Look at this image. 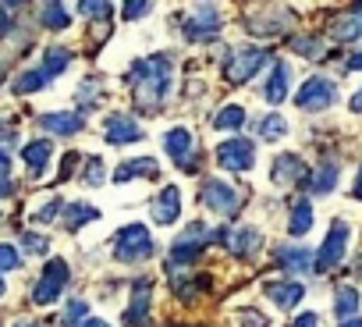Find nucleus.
<instances>
[{
    "label": "nucleus",
    "instance_id": "obj_1",
    "mask_svg": "<svg viewBox=\"0 0 362 327\" xmlns=\"http://www.w3.org/2000/svg\"><path fill=\"white\" fill-rule=\"evenodd\" d=\"M170 71H174V61L167 54H153V57H146L135 68L132 79H135V100H139V107H149V110L160 107V100H163V93L170 86Z\"/></svg>",
    "mask_w": 362,
    "mask_h": 327
},
{
    "label": "nucleus",
    "instance_id": "obj_2",
    "mask_svg": "<svg viewBox=\"0 0 362 327\" xmlns=\"http://www.w3.org/2000/svg\"><path fill=\"white\" fill-rule=\"evenodd\" d=\"M114 256H117L121 263L149 260V256H153V239H149V231H146L142 224H128V228H121L117 239H114Z\"/></svg>",
    "mask_w": 362,
    "mask_h": 327
},
{
    "label": "nucleus",
    "instance_id": "obj_3",
    "mask_svg": "<svg viewBox=\"0 0 362 327\" xmlns=\"http://www.w3.org/2000/svg\"><path fill=\"white\" fill-rule=\"evenodd\" d=\"M270 61V54L263 50V47H245V50H235L231 57H228V64H224V79L228 82H245V79H252L263 64Z\"/></svg>",
    "mask_w": 362,
    "mask_h": 327
},
{
    "label": "nucleus",
    "instance_id": "obj_4",
    "mask_svg": "<svg viewBox=\"0 0 362 327\" xmlns=\"http://www.w3.org/2000/svg\"><path fill=\"white\" fill-rule=\"evenodd\" d=\"M64 288H68V263L64 260H50L43 277H40V285H36V292H33V302L36 306H50V302H57V295Z\"/></svg>",
    "mask_w": 362,
    "mask_h": 327
},
{
    "label": "nucleus",
    "instance_id": "obj_5",
    "mask_svg": "<svg viewBox=\"0 0 362 327\" xmlns=\"http://www.w3.org/2000/svg\"><path fill=\"white\" fill-rule=\"evenodd\" d=\"M199 203H203L206 210L228 217V214H235V207H238V189L228 185V182H221V178H210V182L203 185V193H199Z\"/></svg>",
    "mask_w": 362,
    "mask_h": 327
},
{
    "label": "nucleus",
    "instance_id": "obj_6",
    "mask_svg": "<svg viewBox=\"0 0 362 327\" xmlns=\"http://www.w3.org/2000/svg\"><path fill=\"white\" fill-rule=\"evenodd\" d=\"M344 246H348V224H344V221H334V224H330L327 242H323V246H320V253H316V270L323 274V270L337 267V263H341V256H344Z\"/></svg>",
    "mask_w": 362,
    "mask_h": 327
},
{
    "label": "nucleus",
    "instance_id": "obj_7",
    "mask_svg": "<svg viewBox=\"0 0 362 327\" xmlns=\"http://www.w3.org/2000/svg\"><path fill=\"white\" fill-rule=\"evenodd\" d=\"M334 100H337L334 82H330V79H320V75H313V79L298 89V107H302V110H323V107H330Z\"/></svg>",
    "mask_w": 362,
    "mask_h": 327
},
{
    "label": "nucleus",
    "instance_id": "obj_8",
    "mask_svg": "<svg viewBox=\"0 0 362 327\" xmlns=\"http://www.w3.org/2000/svg\"><path fill=\"white\" fill-rule=\"evenodd\" d=\"M217 160L224 164L228 171H249L252 160H256V146L249 139H228V142H221Z\"/></svg>",
    "mask_w": 362,
    "mask_h": 327
},
{
    "label": "nucleus",
    "instance_id": "obj_9",
    "mask_svg": "<svg viewBox=\"0 0 362 327\" xmlns=\"http://www.w3.org/2000/svg\"><path fill=\"white\" fill-rule=\"evenodd\" d=\"M135 139H142V128L128 114H110L107 117V142L124 146V142H135Z\"/></svg>",
    "mask_w": 362,
    "mask_h": 327
},
{
    "label": "nucleus",
    "instance_id": "obj_10",
    "mask_svg": "<svg viewBox=\"0 0 362 327\" xmlns=\"http://www.w3.org/2000/svg\"><path fill=\"white\" fill-rule=\"evenodd\" d=\"M177 217H181V196H177L174 185H167V189L156 196V203H153V221H156V224H174Z\"/></svg>",
    "mask_w": 362,
    "mask_h": 327
},
{
    "label": "nucleus",
    "instance_id": "obj_11",
    "mask_svg": "<svg viewBox=\"0 0 362 327\" xmlns=\"http://www.w3.org/2000/svg\"><path fill=\"white\" fill-rule=\"evenodd\" d=\"M270 175H274L277 185H295V182L305 175V164H302L295 153H281V156L274 160V171H270Z\"/></svg>",
    "mask_w": 362,
    "mask_h": 327
},
{
    "label": "nucleus",
    "instance_id": "obj_12",
    "mask_svg": "<svg viewBox=\"0 0 362 327\" xmlns=\"http://www.w3.org/2000/svg\"><path fill=\"white\" fill-rule=\"evenodd\" d=\"M288 89H291V68L284 61H277L274 64V75H270V82L263 89V96H267V103H284Z\"/></svg>",
    "mask_w": 362,
    "mask_h": 327
},
{
    "label": "nucleus",
    "instance_id": "obj_13",
    "mask_svg": "<svg viewBox=\"0 0 362 327\" xmlns=\"http://www.w3.org/2000/svg\"><path fill=\"white\" fill-rule=\"evenodd\" d=\"M267 295H270L281 309H291V306H298V302H302L305 288H302L298 281H274V285H267Z\"/></svg>",
    "mask_w": 362,
    "mask_h": 327
},
{
    "label": "nucleus",
    "instance_id": "obj_14",
    "mask_svg": "<svg viewBox=\"0 0 362 327\" xmlns=\"http://www.w3.org/2000/svg\"><path fill=\"white\" fill-rule=\"evenodd\" d=\"M50 142L47 139H40V142H29L25 149H22V156H25V171L33 175V178H40L43 171H47V160H50Z\"/></svg>",
    "mask_w": 362,
    "mask_h": 327
},
{
    "label": "nucleus",
    "instance_id": "obj_15",
    "mask_svg": "<svg viewBox=\"0 0 362 327\" xmlns=\"http://www.w3.org/2000/svg\"><path fill=\"white\" fill-rule=\"evenodd\" d=\"M277 263H281L284 270H291V274H305V270L313 267V253L302 249V246H284V249L277 253Z\"/></svg>",
    "mask_w": 362,
    "mask_h": 327
},
{
    "label": "nucleus",
    "instance_id": "obj_16",
    "mask_svg": "<svg viewBox=\"0 0 362 327\" xmlns=\"http://www.w3.org/2000/svg\"><path fill=\"white\" fill-rule=\"evenodd\" d=\"M135 175L156 178V160H153V156H139V160H132V164H121V168L114 171V182H128V178H135Z\"/></svg>",
    "mask_w": 362,
    "mask_h": 327
},
{
    "label": "nucleus",
    "instance_id": "obj_17",
    "mask_svg": "<svg viewBox=\"0 0 362 327\" xmlns=\"http://www.w3.org/2000/svg\"><path fill=\"white\" fill-rule=\"evenodd\" d=\"M334 185H337V164H334V160H323L320 168L313 171V178H309V189H313L316 196H327Z\"/></svg>",
    "mask_w": 362,
    "mask_h": 327
},
{
    "label": "nucleus",
    "instance_id": "obj_18",
    "mask_svg": "<svg viewBox=\"0 0 362 327\" xmlns=\"http://www.w3.org/2000/svg\"><path fill=\"white\" fill-rule=\"evenodd\" d=\"M358 36H362V8H355L351 15H344V18L334 22V40L337 43H351Z\"/></svg>",
    "mask_w": 362,
    "mask_h": 327
},
{
    "label": "nucleus",
    "instance_id": "obj_19",
    "mask_svg": "<svg viewBox=\"0 0 362 327\" xmlns=\"http://www.w3.org/2000/svg\"><path fill=\"white\" fill-rule=\"evenodd\" d=\"M40 125L50 128V132H57V135H75V132H82V117H78V114H43Z\"/></svg>",
    "mask_w": 362,
    "mask_h": 327
},
{
    "label": "nucleus",
    "instance_id": "obj_20",
    "mask_svg": "<svg viewBox=\"0 0 362 327\" xmlns=\"http://www.w3.org/2000/svg\"><path fill=\"white\" fill-rule=\"evenodd\" d=\"M231 242V249L238 253V256H256L259 253V246H263V235L256 231V228H242L235 239H228Z\"/></svg>",
    "mask_w": 362,
    "mask_h": 327
},
{
    "label": "nucleus",
    "instance_id": "obj_21",
    "mask_svg": "<svg viewBox=\"0 0 362 327\" xmlns=\"http://www.w3.org/2000/svg\"><path fill=\"white\" fill-rule=\"evenodd\" d=\"M163 146H167V153H170L174 160H185V153H189V146H192L189 128H170V132L163 135Z\"/></svg>",
    "mask_w": 362,
    "mask_h": 327
},
{
    "label": "nucleus",
    "instance_id": "obj_22",
    "mask_svg": "<svg viewBox=\"0 0 362 327\" xmlns=\"http://www.w3.org/2000/svg\"><path fill=\"white\" fill-rule=\"evenodd\" d=\"M217 25H221L217 11H214V8H203V11L192 18V25H189V40H203V36H210Z\"/></svg>",
    "mask_w": 362,
    "mask_h": 327
},
{
    "label": "nucleus",
    "instance_id": "obj_23",
    "mask_svg": "<svg viewBox=\"0 0 362 327\" xmlns=\"http://www.w3.org/2000/svg\"><path fill=\"white\" fill-rule=\"evenodd\" d=\"M146 320H149V288H139L135 299H132V309L124 313V323H128V327H139V323H146Z\"/></svg>",
    "mask_w": 362,
    "mask_h": 327
},
{
    "label": "nucleus",
    "instance_id": "obj_24",
    "mask_svg": "<svg viewBox=\"0 0 362 327\" xmlns=\"http://www.w3.org/2000/svg\"><path fill=\"white\" fill-rule=\"evenodd\" d=\"M47 82H50V79H47V71H43V68H33V71H22V75L15 79V86H11V89L22 96V93H36V89H43Z\"/></svg>",
    "mask_w": 362,
    "mask_h": 327
},
{
    "label": "nucleus",
    "instance_id": "obj_25",
    "mask_svg": "<svg viewBox=\"0 0 362 327\" xmlns=\"http://www.w3.org/2000/svg\"><path fill=\"white\" fill-rule=\"evenodd\" d=\"M309 228H313V207H309L305 200H298V203H295V210H291L288 231H291V235H305Z\"/></svg>",
    "mask_w": 362,
    "mask_h": 327
},
{
    "label": "nucleus",
    "instance_id": "obj_26",
    "mask_svg": "<svg viewBox=\"0 0 362 327\" xmlns=\"http://www.w3.org/2000/svg\"><path fill=\"white\" fill-rule=\"evenodd\" d=\"M334 299H337V302H334V313H337L341 320H348V316H351V313L358 309V292H355L351 285H341Z\"/></svg>",
    "mask_w": 362,
    "mask_h": 327
},
{
    "label": "nucleus",
    "instance_id": "obj_27",
    "mask_svg": "<svg viewBox=\"0 0 362 327\" xmlns=\"http://www.w3.org/2000/svg\"><path fill=\"white\" fill-rule=\"evenodd\" d=\"M68 64H71V54H68L64 47H50V50H47V57H43V71H47V79L61 75Z\"/></svg>",
    "mask_w": 362,
    "mask_h": 327
},
{
    "label": "nucleus",
    "instance_id": "obj_28",
    "mask_svg": "<svg viewBox=\"0 0 362 327\" xmlns=\"http://www.w3.org/2000/svg\"><path fill=\"white\" fill-rule=\"evenodd\" d=\"M242 121H245V110L242 107H224L217 117H214V125H217V132H238L242 128Z\"/></svg>",
    "mask_w": 362,
    "mask_h": 327
},
{
    "label": "nucleus",
    "instance_id": "obj_29",
    "mask_svg": "<svg viewBox=\"0 0 362 327\" xmlns=\"http://www.w3.org/2000/svg\"><path fill=\"white\" fill-rule=\"evenodd\" d=\"M256 132H259L263 139H281V135L288 132V121H284L281 114H267V117L256 121Z\"/></svg>",
    "mask_w": 362,
    "mask_h": 327
},
{
    "label": "nucleus",
    "instance_id": "obj_30",
    "mask_svg": "<svg viewBox=\"0 0 362 327\" xmlns=\"http://www.w3.org/2000/svg\"><path fill=\"white\" fill-rule=\"evenodd\" d=\"M64 214H68V221H64V224H68L71 231H75V228H82L86 221H96V217H100V210H96V207H86V203H71Z\"/></svg>",
    "mask_w": 362,
    "mask_h": 327
},
{
    "label": "nucleus",
    "instance_id": "obj_31",
    "mask_svg": "<svg viewBox=\"0 0 362 327\" xmlns=\"http://www.w3.org/2000/svg\"><path fill=\"white\" fill-rule=\"evenodd\" d=\"M71 18H68V11L61 8V4H43V25L47 29H64Z\"/></svg>",
    "mask_w": 362,
    "mask_h": 327
},
{
    "label": "nucleus",
    "instance_id": "obj_32",
    "mask_svg": "<svg viewBox=\"0 0 362 327\" xmlns=\"http://www.w3.org/2000/svg\"><path fill=\"white\" fill-rule=\"evenodd\" d=\"M291 47H295V54H302V57H323V43H320L316 36H298V40H291Z\"/></svg>",
    "mask_w": 362,
    "mask_h": 327
},
{
    "label": "nucleus",
    "instance_id": "obj_33",
    "mask_svg": "<svg viewBox=\"0 0 362 327\" xmlns=\"http://www.w3.org/2000/svg\"><path fill=\"white\" fill-rule=\"evenodd\" d=\"M103 178H107V171H103V160H100V156H89V168L82 171V182H86V185H100Z\"/></svg>",
    "mask_w": 362,
    "mask_h": 327
},
{
    "label": "nucleus",
    "instance_id": "obj_34",
    "mask_svg": "<svg viewBox=\"0 0 362 327\" xmlns=\"http://www.w3.org/2000/svg\"><path fill=\"white\" fill-rule=\"evenodd\" d=\"M22 246H25L29 253H36V256H40V253H47V246H50V242H47L43 235H36V231H25V235H22Z\"/></svg>",
    "mask_w": 362,
    "mask_h": 327
},
{
    "label": "nucleus",
    "instance_id": "obj_35",
    "mask_svg": "<svg viewBox=\"0 0 362 327\" xmlns=\"http://www.w3.org/2000/svg\"><path fill=\"white\" fill-rule=\"evenodd\" d=\"M64 207H61V200H50L40 214H36V221H43V224H50V221H57V214H61Z\"/></svg>",
    "mask_w": 362,
    "mask_h": 327
},
{
    "label": "nucleus",
    "instance_id": "obj_36",
    "mask_svg": "<svg viewBox=\"0 0 362 327\" xmlns=\"http://www.w3.org/2000/svg\"><path fill=\"white\" fill-rule=\"evenodd\" d=\"M18 267V253L11 246H0V270H15Z\"/></svg>",
    "mask_w": 362,
    "mask_h": 327
},
{
    "label": "nucleus",
    "instance_id": "obj_37",
    "mask_svg": "<svg viewBox=\"0 0 362 327\" xmlns=\"http://www.w3.org/2000/svg\"><path fill=\"white\" fill-rule=\"evenodd\" d=\"M242 323H245V327H267V316H259V313H252V309H242Z\"/></svg>",
    "mask_w": 362,
    "mask_h": 327
},
{
    "label": "nucleus",
    "instance_id": "obj_38",
    "mask_svg": "<svg viewBox=\"0 0 362 327\" xmlns=\"http://www.w3.org/2000/svg\"><path fill=\"white\" fill-rule=\"evenodd\" d=\"M86 309H89V306H86L82 299H75V302L68 306V320H78V316H86Z\"/></svg>",
    "mask_w": 362,
    "mask_h": 327
},
{
    "label": "nucleus",
    "instance_id": "obj_39",
    "mask_svg": "<svg viewBox=\"0 0 362 327\" xmlns=\"http://www.w3.org/2000/svg\"><path fill=\"white\" fill-rule=\"evenodd\" d=\"M78 11H82V15H110V8H107V4H82Z\"/></svg>",
    "mask_w": 362,
    "mask_h": 327
},
{
    "label": "nucleus",
    "instance_id": "obj_40",
    "mask_svg": "<svg viewBox=\"0 0 362 327\" xmlns=\"http://www.w3.org/2000/svg\"><path fill=\"white\" fill-rule=\"evenodd\" d=\"M295 327H320V316H316V313H302V316L295 320Z\"/></svg>",
    "mask_w": 362,
    "mask_h": 327
},
{
    "label": "nucleus",
    "instance_id": "obj_41",
    "mask_svg": "<svg viewBox=\"0 0 362 327\" xmlns=\"http://www.w3.org/2000/svg\"><path fill=\"white\" fill-rule=\"evenodd\" d=\"M75 164H78V153H68V156H64V168H61V182L71 175V168H75Z\"/></svg>",
    "mask_w": 362,
    "mask_h": 327
},
{
    "label": "nucleus",
    "instance_id": "obj_42",
    "mask_svg": "<svg viewBox=\"0 0 362 327\" xmlns=\"http://www.w3.org/2000/svg\"><path fill=\"white\" fill-rule=\"evenodd\" d=\"M149 11V4H139V0H135V4H124V15L128 18H135V15H146Z\"/></svg>",
    "mask_w": 362,
    "mask_h": 327
},
{
    "label": "nucleus",
    "instance_id": "obj_43",
    "mask_svg": "<svg viewBox=\"0 0 362 327\" xmlns=\"http://www.w3.org/2000/svg\"><path fill=\"white\" fill-rule=\"evenodd\" d=\"M8 29H11V15L8 8H0V36H8Z\"/></svg>",
    "mask_w": 362,
    "mask_h": 327
},
{
    "label": "nucleus",
    "instance_id": "obj_44",
    "mask_svg": "<svg viewBox=\"0 0 362 327\" xmlns=\"http://www.w3.org/2000/svg\"><path fill=\"white\" fill-rule=\"evenodd\" d=\"M8 171H11V160H8L4 149H0V178H8Z\"/></svg>",
    "mask_w": 362,
    "mask_h": 327
},
{
    "label": "nucleus",
    "instance_id": "obj_45",
    "mask_svg": "<svg viewBox=\"0 0 362 327\" xmlns=\"http://www.w3.org/2000/svg\"><path fill=\"white\" fill-rule=\"evenodd\" d=\"M0 139H4V142H8V139H15V132H11V121H0Z\"/></svg>",
    "mask_w": 362,
    "mask_h": 327
},
{
    "label": "nucleus",
    "instance_id": "obj_46",
    "mask_svg": "<svg viewBox=\"0 0 362 327\" xmlns=\"http://www.w3.org/2000/svg\"><path fill=\"white\" fill-rule=\"evenodd\" d=\"M11 193H15V185H11V178H0V196H4V200H8Z\"/></svg>",
    "mask_w": 362,
    "mask_h": 327
},
{
    "label": "nucleus",
    "instance_id": "obj_47",
    "mask_svg": "<svg viewBox=\"0 0 362 327\" xmlns=\"http://www.w3.org/2000/svg\"><path fill=\"white\" fill-rule=\"evenodd\" d=\"M348 68H351V71H362V50L348 57Z\"/></svg>",
    "mask_w": 362,
    "mask_h": 327
},
{
    "label": "nucleus",
    "instance_id": "obj_48",
    "mask_svg": "<svg viewBox=\"0 0 362 327\" xmlns=\"http://www.w3.org/2000/svg\"><path fill=\"white\" fill-rule=\"evenodd\" d=\"M351 110H355V114H362V89L351 96Z\"/></svg>",
    "mask_w": 362,
    "mask_h": 327
},
{
    "label": "nucleus",
    "instance_id": "obj_49",
    "mask_svg": "<svg viewBox=\"0 0 362 327\" xmlns=\"http://www.w3.org/2000/svg\"><path fill=\"white\" fill-rule=\"evenodd\" d=\"M355 200H362V168H358V178H355V189H351Z\"/></svg>",
    "mask_w": 362,
    "mask_h": 327
},
{
    "label": "nucleus",
    "instance_id": "obj_50",
    "mask_svg": "<svg viewBox=\"0 0 362 327\" xmlns=\"http://www.w3.org/2000/svg\"><path fill=\"white\" fill-rule=\"evenodd\" d=\"M78 327H107V323H103V320H82Z\"/></svg>",
    "mask_w": 362,
    "mask_h": 327
},
{
    "label": "nucleus",
    "instance_id": "obj_51",
    "mask_svg": "<svg viewBox=\"0 0 362 327\" xmlns=\"http://www.w3.org/2000/svg\"><path fill=\"white\" fill-rule=\"evenodd\" d=\"M341 327H362V320H344Z\"/></svg>",
    "mask_w": 362,
    "mask_h": 327
},
{
    "label": "nucleus",
    "instance_id": "obj_52",
    "mask_svg": "<svg viewBox=\"0 0 362 327\" xmlns=\"http://www.w3.org/2000/svg\"><path fill=\"white\" fill-rule=\"evenodd\" d=\"M0 295H4V277H0Z\"/></svg>",
    "mask_w": 362,
    "mask_h": 327
},
{
    "label": "nucleus",
    "instance_id": "obj_53",
    "mask_svg": "<svg viewBox=\"0 0 362 327\" xmlns=\"http://www.w3.org/2000/svg\"><path fill=\"white\" fill-rule=\"evenodd\" d=\"M18 327H36V323H18Z\"/></svg>",
    "mask_w": 362,
    "mask_h": 327
}]
</instances>
